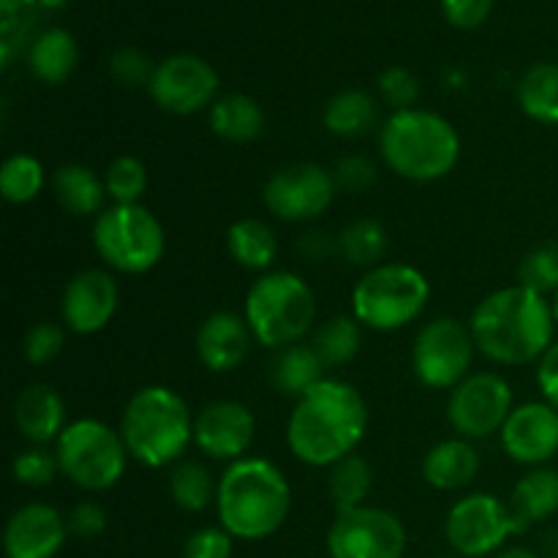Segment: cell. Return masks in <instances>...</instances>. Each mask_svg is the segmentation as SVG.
<instances>
[{"instance_id":"cell-1","label":"cell","mask_w":558,"mask_h":558,"mask_svg":"<svg viewBox=\"0 0 558 558\" xmlns=\"http://www.w3.org/2000/svg\"><path fill=\"white\" fill-rule=\"evenodd\" d=\"M368 403L357 387L322 379L298 398L287 425L289 450L308 466H336L352 456L368 434Z\"/></svg>"},{"instance_id":"cell-2","label":"cell","mask_w":558,"mask_h":558,"mask_svg":"<svg viewBox=\"0 0 558 558\" xmlns=\"http://www.w3.org/2000/svg\"><path fill=\"white\" fill-rule=\"evenodd\" d=\"M480 352L499 365H526L543 360L554 347V303L532 289L507 287L488 294L469 322Z\"/></svg>"},{"instance_id":"cell-3","label":"cell","mask_w":558,"mask_h":558,"mask_svg":"<svg viewBox=\"0 0 558 558\" xmlns=\"http://www.w3.org/2000/svg\"><path fill=\"white\" fill-rule=\"evenodd\" d=\"M218 521L234 539H267L287 523L292 488L267 458H240L218 480Z\"/></svg>"},{"instance_id":"cell-4","label":"cell","mask_w":558,"mask_h":558,"mask_svg":"<svg viewBox=\"0 0 558 558\" xmlns=\"http://www.w3.org/2000/svg\"><path fill=\"white\" fill-rule=\"evenodd\" d=\"M379 153L398 178L434 183L458 167L461 136L447 118L414 107L392 112L385 120L379 131Z\"/></svg>"},{"instance_id":"cell-5","label":"cell","mask_w":558,"mask_h":558,"mask_svg":"<svg viewBox=\"0 0 558 558\" xmlns=\"http://www.w3.org/2000/svg\"><path fill=\"white\" fill-rule=\"evenodd\" d=\"M194 423L189 403L172 387H142L125 403L120 436L125 450L142 466L163 469L180 461L194 441Z\"/></svg>"},{"instance_id":"cell-6","label":"cell","mask_w":558,"mask_h":558,"mask_svg":"<svg viewBox=\"0 0 558 558\" xmlns=\"http://www.w3.org/2000/svg\"><path fill=\"white\" fill-rule=\"evenodd\" d=\"M316 298L298 272H265L245 298V322L267 349L294 347L314 327Z\"/></svg>"},{"instance_id":"cell-7","label":"cell","mask_w":558,"mask_h":558,"mask_svg":"<svg viewBox=\"0 0 558 558\" xmlns=\"http://www.w3.org/2000/svg\"><path fill=\"white\" fill-rule=\"evenodd\" d=\"M430 300V283L417 267L387 262L365 272L352 289V316L376 332L412 325Z\"/></svg>"},{"instance_id":"cell-8","label":"cell","mask_w":558,"mask_h":558,"mask_svg":"<svg viewBox=\"0 0 558 558\" xmlns=\"http://www.w3.org/2000/svg\"><path fill=\"white\" fill-rule=\"evenodd\" d=\"M54 456L60 474L90 494H101L118 485L129 463V450L120 430L109 428L101 420H74L65 425L60 439L54 441Z\"/></svg>"},{"instance_id":"cell-9","label":"cell","mask_w":558,"mask_h":558,"mask_svg":"<svg viewBox=\"0 0 558 558\" xmlns=\"http://www.w3.org/2000/svg\"><path fill=\"white\" fill-rule=\"evenodd\" d=\"M93 245L112 270L140 276L161 262L167 238L147 207L112 205L93 223Z\"/></svg>"},{"instance_id":"cell-10","label":"cell","mask_w":558,"mask_h":558,"mask_svg":"<svg viewBox=\"0 0 558 558\" xmlns=\"http://www.w3.org/2000/svg\"><path fill=\"white\" fill-rule=\"evenodd\" d=\"M474 352L477 343L472 330L452 316H439L414 338V376L430 390H456L472 374Z\"/></svg>"},{"instance_id":"cell-11","label":"cell","mask_w":558,"mask_h":558,"mask_svg":"<svg viewBox=\"0 0 558 558\" xmlns=\"http://www.w3.org/2000/svg\"><path fill=\"white\" fill-rule=\"evenodd\" d=\"M526 532L510 505L494 494H472L466 499L456 501L447 512L445 537L450 543L452 554L463 558H485L515 534Z\"/></svg>"},{"instance_id":"cell-12","label":"cell","mask_w":558,"mask_h":558,"mask_svg":"<svg viewBox=\"0 0 558 558\" xmlns=\"http://www.w3.org/2000/svg\"><path fill=\"white\" fill-rule=\"evenodd\" d=\"M512 390L494 371L469 374L447 401V420L461 439H488L501 434L512 414Z\"/></svg>"},{"instance_id":"cell-13","label":"cell","mask_w":558,"mask_h":558,"mask_svg":"<svg viewBox=\"0 0 558 558\" xmlns=\"http://www.w3.org/2000/svg\"><path fill=\"white\" fill-rule=\"evenodd\" d=\"M330 558H403L407 554V529L381 507H357L338 512L327 532Z\"/></svg>"},{"instance_id":"cell-14","label":"cell","mask_w":558,"mask_h":558,"mask_svg":"<svg viewBox=\"0 0 558 558\" xmlns=\"http://www.w3.org/2000/svg\"><path fill=\"white\" fill-rule=\"evenodd\" d=\"M336 178L325 167L311 161L289 163L270 174L265 185V205L281 221L300 223L319 218L336 196Z\"/></svg>"},{"instance_id":"cell-15","label":"cell","mask_w":558,"mask_h":558,"mask_svg":"<svg viewBox=\"0 0 558 558\" xmlns=\"http://www.w3.org/2000/svg\"><path fill=\"white\" fill-rule=\"evenodd\" d=\"M218 71L207 60L196 54H172L156 65L147 90L163 112L185 118L205 107L210 109L218 101Z\"/></svg>"},{"instance_id":"cell-16","label":"cell","mask_w":558,"mask_h":558,"mask_svg":"<svg viewBox=\"0 0 558 558\" xmlns=\"http://www.w3.org/2000/svg\"><path fill=\"white\" fill-rule=\"evenodd\" d=\"M256 420L238 401H213L196 414L194 445L213 461H240L254 445Z\"/></svg>"},{"instance_id":"cell-17","label":"cell","mask_w":558,"mask_h":558,"mask_svg":"<svg viewBox=\"0 0 558 558\" xmlns=\"http://www.w3.org/2000/svg\"><path fill=\"white\" fill-rule=\"evenodd\" d=\"M501 447L523 466H543L558 452V409L545 401L521 403L512 409L501 428Z\"/></svg>"},{"instance_id":"cell-18","label":"cell","mask_w":558,"mask_h":558,"mask_svg":"<svg viewBox=\"0 0 558 558\" xmlns=\"http://www.w3.org/2000/svg\"><path fill=\"white\" fill-rule=\"evenodd\" d=\"M118 281L107 270H82L69 281L60 303L63 325L76 336L101 332L118 311Z\"/></svg>"},{"instance_id":"cell-19","label":"cell","mask_w":558,"mask_h":558,"mask_svg":"<svg viewBox=\"0 0 558 558\" xmlns=\"http://www.w3.org/2000/svg\"><path fill=\"white\" fill-rule=\"evenodd\" d=\"M69 521L44 501H31L3 529L5 558H54L69 537Z\"/></svg>"},{"instance_id":"cell-20","label":"cell","mask_w":558,"mask_h":558,"mask_svg":"<svg viewBox=\"0 0 558 558\" xmlns=\"http://www.w3.org/2000/svg\"><path fill=\"white\" fill-rule=\"evenodd\" d=\"M251 341H254V332L245 316L216 311L196 330V354L213 374H229L248 357Z\"/></svg>"},{"instance_id":"cell-21","label":"cell","mask_w":558,"mask_h":558,"mask_svg":"<svg viewBox=\"0 0 558 558\" xmlns=\"http://www.w3.org/2000/svg\"><path fill=\"white\" fill-rule=\"evenodd\" d=\"M14 423L27 441L47 447L49 441H58L69 425L65 423V401L49 385L25 387L14 401Z\"/></svg>"},{"instance_id":"cell-22","label":"cell","mask_w":558,"mask_h":558,"mask_svg":"<svg viewBox=\"0 0 558 558\" xmlns=\"http://www.w3.org/2000/svg\"><path fill=\"white\" fill-rule=\"evenodd\" d=\"M480 472V452L469 439H445L430 447L423 461V477L436 490H461Z\"/></svg>"},{"instance_id":"cell-23","label":"cell","mask_w":558,"mask_h":558,"mask_svg":"<svg viewBox=\"0 0 558 558\" xmlns=\"http://www.w3.org/2000/svg\"><path fill=\"white\" fill-rule=\"evenodd\" d=\"M54 199L71 216H101L107 207V185L104 180L93 172L90 167H82V163H69V167H60L52 178Z\"/></svg>"},{"instance_id":"cell-24","label":"cell","mask_w":558,"mask_h":558,"mask_svg":"<svg viewBox=\"0 0 558 558\" xmlns=\"http://www.w3.org/2000/svg\"><path fill=\"white\" fill-rule=\"evenodd\" d=\"M376 120H379L376 98L371 93L360 90V87H349V90L332 96L327 101L325 114H322L325 129L332 136H341V140H360V136L374 129Z\"/></svg>"},{"instance_id":"cell-25","label":"cell","mask_w":558,"mask_h":558,"mask_svg":"<svg viewBox=\"0 0 558 558\" xmlns=\"http://www.w3.org/2000/svg\"><path fill=\"white\" fill-rule=\"evenodd\" d=\"M210 129L227 142H254L265 131V112L256 98L229 93L210 107Z\"/></svg>"},{"instance_id":"cell-26","label":"cell","mask_w":558,"mask_h":558,"mask_svg":"<svg viewBox=\"0 0 558 558\" xmlns=\"http://www.w3.org/2000/svg\"><path fill=\"white\" fill-rule=\"evenodd\" d=\"M322 371H325V363L314 352V347L294 343V347L278 349L276 352L270 363V381L283 396L300 398L325 379Z\"/></svg>"},{"instance_id":"cell-27","label":"cell","mask_w":558,"mask_h":558,"mask_svg":"<svg viewBox=\"0 0 558 558\" xmlns=\"http://www.w3.org/2000/svg\"><path fill=\"white\" fill-rule=\"evenodd\" d=\"M510 510L515 512L523 526L545 521L558 512V472L537 466L512 488Z\"/></svg>"},{"instance_id":"cell-28","label":"cell","mask_w":558,"mask_h":558,"mask_svg":"<svg viewBox=\"0 0 558 558\" xmlns=\"http://www.w3.org/2000/svg\"><path fill=\"white\" fill-rule=\"evenodd\" d=\"M76 41L69 31L63 27H52L44 31L31 47V71L36 80L47 82V85H60L69 80L76 69Z\"/></svg>"},{"instance_id":"cell-29","label":"cell","mask_w":558,"mask_h":558,"mask_svg":"<svg viewBox=\"0 0 558 558\" xmlns=\"http://www.w3.org/2000/svg\"><path fill=\"white\" fill-rule=\"evenodd\" d=\"M227 248L245 270H267L278 256V238L259 218H243L229 227Z\"/></svg>"},{"instance_id":"cell-30","label":"cell","mask_w":558,"mask_h":558,"mask_svg":"<svg viewBox=\"0 0 558 558\" xmlns=\"http://www.w3.org/2000/svg\"><path fill=\"white\" fill-rule=\"evenodd\" d=\"M518 104L534 123L558 125V65H532L518 82Z\"/></svg>"},{"instance_id":"cell-31","label":"cell","mask_w":558,"mask_h":558,"mask_svg":"<svg viewBox=\"0 0 558 558\" xmlns=\"http://www.w3.org/2000/svg\"><path fill=\"white\" fill-rule=\"evenodd\" d=\"M311 347L319 354L325 368H341V365L352 363L363 347L360 322L354 316H332L316 330Z\"/></svg>"},{"instance_id":"cell-32","label":"cell","mask_w":558,"mask_h":558,"mask_svg":"<svg viewBox=\"0 0 558 558\" xmlns=\"http://www.w3.org/2000/svg\"><path fill=\"white\" fill-rule=\"evenodd\" d=\"M390 240H387L385 227L376 218H360V221L349 223L338 238V254L354 267H374L381 265Z\"/></svg>"},{"instance_id":"cell-33","label":"cell","mask_w":558,"mask_h":558,"mask_svg":"<svg viewBox=\"0 0 558 558\" xmlns=\"http://www.w3.org/2000/svg\"><path fill=\"white\" fill-rule=\"evenodd\" d=\"M169 496L180 510L202 512L216 501L218 485L202 463L180 461L169 472Z\"/></svg>"},{"instance_id":"cell-34","label":"cell","mask_w":558,"mask_h":558,"mask_svg":"<svg viewBox=\"0 0 558 558\" xmlns=\"http://www.w3.org/2000/svg\"><path fill=\"white\" fill-rule=\"evenodd\" d=\"M371 488H374V469L363 456L352 452L343 461H338L330 472V496L336 501L338 512L357 510L365 507Z\"/></svg>"},{"instance_id":"cell-35","label":"cell","mask_w":558,"mask_h":558,"mask_svg":"<svg viewBox=\"0 0 558 558\" xmlns=\"http://www.w3.org/2000/svg\"><path fill=\"white\" fill-rule=\"evenodd\" d=\"M44 189V163L27 153H14L0 169V194L11 205H27Z\"/></svg>"},{"instance_id":"cell-36","label":"cell","mask_w":558,"mask_h":558,"mask_svg":"<svg viewBox=\"0 0 558 558\" xmlns=\"http://www.w3.org/2000/svg\"><path fill=\"white\" fill-rule=\"evenodd\" d=\"M147 169L140 158L120 156L114 158L104 174V185L114 205H140V199L147 191Z\"/></svg>"},{"instance_id":"cell-37","label":"cell","mask_w":558,"mask_h":558,"mask_svg":"<svg viewBox=\"0 0 558 558\" xmlns=\"http://www.w3.org/2000/svg\"><path fill=\"white\" fill-rule=\"evenodd\" d=\"M518 283L545 298L558 292V243H543L529 251L518 267Z\"/></svg>"},{"instance_id":"cell-38","label":"cell","mask_w":558,"mask_h":558,"mask_svg":"<svg viewBox=\"0 0 558 558\" xmlns=\"http://www.w3.org/2000/svg\"><path fill=\"white\" fill-rule=\"evenodd\" d=\"M60 474V463L54 452H49L47 447L33 445L31 450L20 452L14 458V477L16 483L27 485V488H44V485L52 483Z\"/></svg>"},{"instance_id":"cell-39","label":"cell","mask_w":558,"mask_h":558,"mask_svg":"<svg viewBox=\"0 0 558 558\" xmlns=\"http://www.w3.org/2000/svg\"><path fill=\"white\" fill-rule=\"evenodd\" d=\"M65 330L54 322H38L25 336V360L33 365H47L63 352Z\"/></svg>"},{"instance_id":"cell-40","label":"cell","mask_w":558,"mask_h":558,"mask_svg":"<svg viewBox=\"0 0 558 558\" xmlns=\"http://www.w3.org/2000/svg\"><path fill=\"white\" fill-rule=\"evenodd\" d=\"M379 90L385 104H390L396 112H403V109H414V101L420 98V82L409 69L392 65L379 76Z\"/></svg>"},{"instance_id":"cell-41","label":"cell","mask_w":558,"mask_h":558,"mask_svg":"<svg viewBox=\"0 0 558 558\" xmlns=\"http://www.w3.org/2000/svg\"><path fill=\"white\" fill-rule=\"evenodd\" d=\"M109 71H112L114 80L123 82V85L140 87L150 85L153 74H156V65L150 63V58H147L142 49L123 47L112 54V60H109Z\"/></svg>"},{"instance_id":"cell-42","label":"cell","mask_w":558,"mask_h":558,"mask_svg":"<svg viewBox=\"0 0 558 558\" xmlns=\"http://www.w3.org/2000/svg\"><path fill=\"white\" fill-rule=\"evenodd\" d=\"M234 537L227 529L205 526L185 539L183 558H232Z\"/></svg>"},{"instance_id":"cell-43","label":"cell","mask_w":558,"mask_h":558,"mask_svg":"<svg viewBox=\"0 0 558 558\" xmlns=\"http://www.w3.org/2000/svg\"><path fill=\"white\" fill-rule=\"evenodd\" d=\"M332 178H336V185L343 191H352V194H360L368 185L376 183V167L363 156H349L338 161V167L332 169Z\"/></svg>"},{"instance_id":"cell-44","label":"cell","mask_w":558,"mask_h":558,"mask_svg":"<svg viewBox=\"0 0 558 558\" xmlns=\"http://www.w3.org/2000/svg\"><path fill=\"white\" fill-rule=\"evenodd\" d=\"M441 9H445L450 25L461 27V31H474L490 16L494 0H441Z\"/></svg>"},{"instance_id":"cell-45","label":"cell","mask_w":558,"mask_h":558,"mask_svg":"<svg viewBox=\"0 0 558 558\" xmlns=\"http://www.w3.org/2000/svg\"><path fill=\"white\" fill-rule=\"evenodd\" d=\"M107 529V512L96 501H82L69 515V532L76 537H98Z\"/></svg>"},{"instance_id":"cell-46","label":"cell","mask_w":558,"mask_h":558,"mask_svg":"<svg viewBox=\"0 0 558 558\" xmlns=\"http://www.w3.org/2000/svg\"><path fill=\"white\" fill-rule=\"evenodd\" d=\"M537 385H539V392H543L545 403H550V407L558 409V341L543 354V360H539Z\"/></svg>"},{"instance_id":"cell-47","label":"cell","mask_w":558,"mask_h":558,"mask_svg":"<svg viewBox=\"0 0 558 558\" xmlns=\"http://www.w3.org/2000/svg\"><path fill=\"white\" fill-rule=\"evenodd\" d=\"M300 248L305 251V254L311 256V259H325L330 251H338V240L332 243L330 234L327 232H319V229H314V232L305 234L303 240H300Z\"/></svg>"},{"instance_id":"cell-48","label":"cell","mask_w":558,"mask_h":558,"mask_svg":"<svg viewBox=\"0 0 558 558\" xmlns=\"http://www.w3.org/2000/svg\"><path fill=\"white\" fill-rule=\"evenodd\" d=\"M494 558H539V556L529 548H507L501 550V554H496Z\"/></svg>"},{"instance_id":"cell-49","label":"cell","mask_w":558,"mask_h":558,"mask_svg":"<svg viewBox=\"0 0 558 558\" xmlns=\"http://www.w3.org/2000/svg\"><path fill=\"white\" fill-rule=\"evenodd\" d=\"M554 316H556V325H558V292H556V300H554Z\"/></svg>"},{"instance_id":"cell-50","label":"cell","mask_w":558,"mask_h":558,"mask_svg":"<svg viewBox=\"0 0 558 558\" xmlns=\"http://www.w3.org/2000/svg\"><path fill=\"white\" fill-rule=\"evenodd\" d=\"M430 558H463V556H458V554H441V556H430Z\"/></svg>"}]
</instances>
